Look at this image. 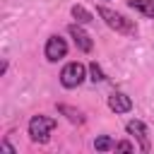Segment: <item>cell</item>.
<instances>
[{
	"instance_id": "cell-1",
	"label": "cell",
	"mask_w": 154,
	"mask_h": 154,
	"mask_svg": "<svg viewBox=\"0 0 154 154\" xmlns=\"http://www.w3.org/2000/svg\"><path fill=\"white\" fill-rule=\"evenodd\" d=\"M96 14L113 29V31H118V34H125V36H135L137 34V26L130 22V19H125L123 14H118L116 10H108V7H96Z\"/></svg>"
},
{
	"instance_id": "cell-2",
	"label": "cell",
	"mask_w": 154,
	"mask_h": 154,
	"mask_svg": "<svg viewBox=\"0 0 154 154\" xmlns=\"http://www.w3.org/2000/svg\"><path fill=\"white\" fill-rule=\"evenodd\" d=\"M55 128V118H48V116H34L29 120V137L38 144H46L48 137H51V130Z\"/></svg>"
},
{
	"instance_id": "cell-3",
	"label": "cell",
	"mask_w": 154,
	"mask_h": 154,
	"mask_svg": "<svg viewBox=\"0 0 154 154\" xmlns=\"http://www.w3.org/2000/svg\"><path fill=\"white\" fill-rule=\"evenodd\" d=\"M84 77H87V67H84L82 63H67V65L60 70V84H63L65 89L79 87V84L84 82Z\"/></svg>"
},
{
	"instance_id": "cell-4",
	"label": "cell",
	"mask_w": 154,
	"mask_h": 154,
	"mask_svg": "<svg viewBox=\"0 0 154 154\" xmlns=\"http://www.w3.org/2000/svg\"><path fill=\"white\" fill-rule=\"evenodd\" d=\"M125 130L137 140V144H140L142 152H149L152 149V144H149V130H147V125L142 120H128L125 123Z\"/></svg>"
},
{
	"instance_id": "cell-5",
	"label": "cell",
	"mask_w": 154,
	"mask_h": 154,
	"mask_svg": "<svg viewBox=\"0 0 154 154\" xmlns=\"http://www.w3.org/2000/svg\"><path fill=\"white\" fill-rule=\"evenodd\" d=\"M43 53H46V60H51V63L65 58V55H67V43H65V38H60V36H51V38L46 41Z\"/></svg>"
},
{
	"instance_id": "cell-6",
	"label": "cell",
	"mask_w": 154,
	"mask_h": 154,
	"mask_svg": "<svg viewBox=\"0 0 154 154\" xmlns=\"http://www.w3.org/2000/svg\"><path fill=\"white\" fill-rule=\"evenodd\" d=\"M70 36L75 38V46L82 51V53H91V48H94V41H91V36L79 26V24H70Z\"/></svg>"
},
{
	"instance_id": "cell-7",
	"label": "cell",
	"mask_w": 154,
	"mask_h": 154,
	"mask_svg": "<svg viewBox=\"0 0 154 154\" xmlns=\"http://www.w3.org/2000/svg\"><path fill=\"white\" fill-rule=\"evenodd\" d=\"M108 108H111L113 113H128V111L132 108V99H130L128 94H123V91H113V94L108 96Z\"/></svg>"
},
{
	"instance_id": "cell-8",
	"label": "cell",
	"mask_w": 154,
	"mask_h": 154,
	"mask_svg": "<svg viewBox=\"0 0 154 154\" xmlns=\"http://www.w3.org/2000/svg\"><path fill=\"white\" fill-rule=\"evenodd\" d=\"M58 113H63L70 123H75V125H82L84 123V116H82V111H77L75 106H70V103H58Z\"/></svg>"
},
{
	"instance_id": "cell-9",
	"label": "cell",
	"mask_w": 154,
	"mask_h": 154,
	"mask_svg": "<svg viewBox=\"0 0 154 154\" xmlns=\"http://www.w3.org/2000/svg\"><path fill=\"white\" fill-rule=\"evenodd\" d=\"M130 7L142 12L144 17H154V0H130Z\"/></svg>"
},
{
	"instance_id": "cell-10",
	"label": "cell",
	"mask_w": 154,
	"mask_h": 154,
	"mask_svg": "<svg viewBox=\"0 0 154 154\" xmlns=\"http://www.w3.org/2000/svg\"><path fill=\"white\" fill-rule=\"evenodd\" d=\"M70 12H72V17L77 19V24H89V22L94 19V17H91V12H89L87 7H82V5H72V10H70Z\"/></svg>"
},
{
	"instance_id": "cell-11",
	"label": "cell",
	"mask_w": 154,
	"mask_h": 154,
	"mask_svg": "<svg viewBox=\"0 0 154 154\" xmlns=\"http://www.w3.org/2000/svg\"><path fill=\"white\" fill-rule=\"evenodd\" d=\"M94 149L96 152H108V149H116V142L108 137V135H101L94 140Z\"/></svg>"
},
{
	"instance_id": "cell-12",
	"label": "cell",
	"mask_w": 154,
	"mask_h": 154,
	"mask_svg": "<svg viewBox=\"0 0 154 154\" xmlns=\"http://www.w3.org/2000/svg\"><path fill=\"white\" fill-rule=\"evenodd\" d=\"M89 75H91V77H89L91 82H103V79H106L103 70H101V67H99L96 63H89Z\"/></svg>"
},
{
	"instance_id": "cell-13",
	"label": "cell",
	"mask_w": 154,
	"mask_h": 154,
	"mask_svg": "<svg viewBox=\"0 0 154 154\" xmlns=\"http://www.w3.org/2000/svg\"><path fill=\"white\" fill-rule=\"evenodd\" d=\"M116 149H120V152H135V144L128 142V140H120V142H116Z\"/></svg>"
},
{
	"instance_id": "cell-14",
	"label": "cell",
	"mask_w": 154,
	"mask_h": 154,
	"mask_svg": "<svg viewBox=\"0 0 154 154\" xmlns=\"http://www.w3.org/2000/svg\"><path fill=\"white\" fill-rule=\"evenodd\" d=\"M0 147H2L5 152H10V154H14V147H12V144H10L7 140H2V142H0Z\"/></svg>"
}]
</instances>
